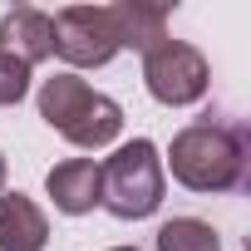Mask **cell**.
Masks as SVG:
<instances>
[{
	"mask_svg": "<svg viewBox=\"0 0 251 251\" xmlns=\"http://www.w3.org/2000/svg\"><path fill=\"white\" fill-rule=\"evenodd\" d=\"M45 192L54 197V207L64 217H84L99 207V163L94 158H64L50 168L45 177Z\"/></svg>",
	"mask_w": 251,
	"mask_h": 251,
	"instance_id": "7",
	"label": "cell"
},
{
	"mask_svg": "<svg viewBox=\"0 0 251 251\" xmlns=\"http://www.w3.org/2000/svg\"><path fill=\"white\" fill-rule=\"evenodd\" d=\"M0 192H5V153H0Z\"/></svg>",
	"mask_w": 251,
	"mask_h": 251,
	"instance_id": "12",
	"label": "cell"
},
{
	"mask_svg": "<svg viewBox=\"0 0 251 251\" xmlns=\"http://www.w3.org/2000/svg\"><path fill=\"white\" fill-rule=\"evenodd\" d=\"M143 84L158 103L168 108H187L207 94L212 84V69H207V54L187 40H163L153 54H143Z\"/></svg>",
	"mask_w": 251,
	"mask_h": 251,
	"instance_id": "4",
	"label": "cell"
},
{
	"mask_svg": "<svg viewBox=\"0 0 251 251\" xmlns=\"http://www.w3.org/2000/svg\"><path fill=\"white\" fill-rule=\"evenodd\" d=\"M30 94V64H20L15 54H0V108H15Z\"/></svg>",
	"mask_w": 251,
	"mask_h": 251,
	"instance_id": "11",
	"label": "cell"
},
{
	"mask_svg": "<svg viewBox=\"0 0 251 251\" xmlns=\"http://www.w3.org/2000/svg\"><path fill=\"white\" fill-rule=\"evenodd\" d=\"M99 207L118 222H143L163 207V158L148 138L123 143L108 163H99Z\"/></svg>",
	"mask_w": 251,
	"mask_h": 251,
	"instance_id": "3",
	"label": "cell"
},
{
	"mask_svg": "<svg viewBox=\"0 0 251 251\" xmlns=\"http://www.w3.org/2000/svg\"><path fill=\"white\" fill-rule=\"evenodd\" d=\"M108 15H113L118 45L138 50V54H153L168 40V20H173V10L153 5V0H118V5H108Z\"/></svg>",
	"mask_w": 251,
	"mask_h": 251,
	"instance_id": "8",
	"label": "cell"
},
{
	"mask_svg": "<svg viewBox=\"0 0 251 251\" xmlns=\"http://www.w3.org/2000/svg\"><path fill=\"white\" fill-rule=\"evenodd\" d=\"M158 251H222L212 222L202 217H173L158 226Z\"/></svg>",
	"mask_w": 251,
	"mask_h": 251,
	"instance_id": "10",
	"label": "cell"
},
{
	"mask_svg": "<svg viewBox=\"0 0 251 251\" xmlns=\"http://www.w3.org/2000/svg\"><path fill=\"white\" fill-rule=\"evenodd\" d=\"M168 168L182 187L192 192H231L246 182L251 168V148H246V128L236 118H202L173 138L168 148Z\"/></svg>",
	"mask_w": 251,
	"mask_h": 251,
	"instance_id": "1",
	"label": "cell"
},
{
	"mask_svg": "<svg viewBox=\"0 0 251 251\" xmlns=\"http://www.w3.org/2000/svg\"><path fill=\"white\" fill-rule=\"evenodd\" d=\"M40 118L74 148H108L123 128V108L69 69L40 84Z\"/></svg>",
	"mask_w": 251,
	"mask_h": 251,
	"instance_id": "2",
	"label": "cell"
},
{
	"mask_svg": "<svg viewBox=\"0 0 251 251\" xmlns=\"http://www.w3.org/2000/svg\"><path fill=\"white\" fill-rule=\"evenodd\" d=\"M0 54H15L20 64H40L54 54V20L35 5H15L0 20Z\"/></svg>",
	"mask_w": 251,
	"mask_h": 251,
	"instance_id": "6",
	"label": "cell"
},
{
	"mask_svg": "<svg viewBox=\"0 0 251 251\" xmlns=\"http://www.w3.org/2000/svg\"><path fill=\"white\" fill-rule=\"evenodd\" d=\"M50 20H54V54L74 69H99L123 50L108 5H64Z\"/></svg>",
	"mask_w": 251,
	"mask_h": 251,
	"instance_id": "5",
	"label": "cell"
},
{
	"mask_svg": "<svg viewBox=\"0 0 251 251\" xmlns=\"http://www.w3.org/2000/svg\"><path fill=\"white\" fill-rule=\"evenodd\" d=\"M113 251H138V246H113Z\"/></svg>",
	"mask_w": 251,
	"mask_h": 251,
	"instance_id": "13",
	"label": "cell"
},
{
	"mask_svg": "<svg viewBox=\"0 0 251 251\" xmlns=\"http://www.w3.org/2000/svg\"><path fill=\"white\" fill-rule=\"evenodd\" d=\"M50 222L25 192H0V251H45Z\"/></svg>",
	"mask_w": 251,
	"mask_h": 251,
	"instance_id": "9",
	"label": "cell"
}]
</instances>
